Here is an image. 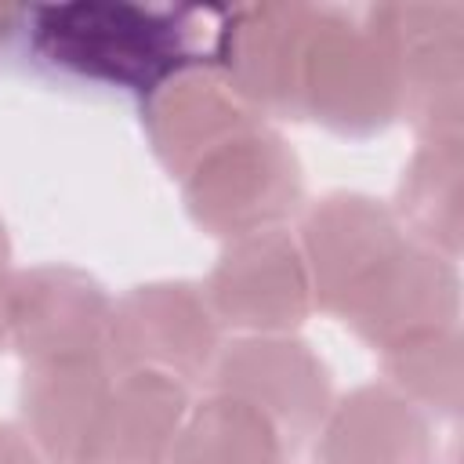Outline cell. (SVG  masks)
Returning <instances> with one entry per match:
<instances>
[{"label":"cell","mask_w":464,"mask_h":464,"mask_svg":"<svg viewBox=\"0 0 464 464\" xmlns=\"http://www.w3.org/2000/svg\"><path fill=\"white\" fill-rule=\"evenodd\" d=\"M228 7L40 4L22 7L14 40L54 80L149 98L163 80L214 65Z\"/></svg>","instance_id":"cell-1"},{"label":"cell","mask_w":464,"mask_h":464,"mask_svg":"<svg viewBox=\"0 0 464 464\" xmlns=\"http://www.w3.org/2000/svg\"><path fill=\"white\" fill-rule=\"evenodd\" d=\"M399 65V116L420 141H460L464 130V4L399 0L362 14Z\"/></svg>","instance_id":"cell-2"},{"label":"cell","mask_w":464,"mask_h":464,"mask_svg":"<svg viewBox=\"0 0 464 464\" xmlns=\"http://www.w3.org/2000/svg\"><path fill=\"white\" fill-rule=\"evenodd\" d=\"M366 138L399 120V65L366 22L341 7H319L301 69L297 120Z\"/></svg>","instance_id":"cell-3"},{"label":"cell","mask_w":464,"mask_h":464,"mask_svg":"<svg viewBox=\"0 0 464 464\" xmlns=\"http://www.w3.org/2000/svg\"><path fill=\"white\" fill-rule=\"evenodd\" d=\"M188 218L218 239L279 228L301 207V163L265 123L236 134L181 178Z\"/></svg>","instance_id":"cell-4"},{"label":"cell","mask_w":464,"mask_h":464,"mask_svg":"<svg viewBox=\"0 0 464 464\" xmlns=\"http://www.w3.org/2000/svg\"><path fill=\"white\" fill-rule=\"evenodd\" d=\"M221 344V323L188 279L138 283L112 301L105 359L116 373L156 370L196 384L210 377Z\"/></svg>","instance_id":"cell-5"},{"label":"cell","mask_w":464,"mask_h":464,"mask_svg":"<svg viewBox=\"0 0 464 464\" xmlns=\"http://www.w3.org/2000/svg\"><path fill=\"white\" fill-rule=\"evenodd\" d=\"M207 384L254 406L279 431L286 453L315 439L334 402L326 362L294 334H239L225 341Z\"/></svg>","instance_id":"cell-6"},{"label":"cell","mask_w":464,"mask_h":464,"mask_svg":"<svg viewBox=\"0 0 464 464\" xmlns=\"http://www.w3.org/2000/svg\"><path fill=\"white\" fill-rule=\"evenodd\" d=\"M203 294L221 330L236 334H294L315 308L304 257L283 225L228 239Z\"/></svg>","instance_id":"cell-7"},{"label":"cell","mask_w":464,"mask_h":464,"mask_svg":"<svg viewBox=\"0 0 464 464\" xmlns=\"http://www.w3.org/2000/svg\"><path fill=\"white\" fill-rule=\"evenodd\" d=\"M112 297L72 265H36L11 279V348L25 366L105 359Z\"/></svg>","instance_id":"cell-8"},{"label":"cell","mask_w":464,"mask_h":464,"mask_svg":"<svg viewBox=\"0 0 464 464\" xmlns=\"http://www.w3.org/2000/svg\"><path fill=\"white\" fill-rule=\"evenodd\" d=\"M294 239L308 268L315 308L337 315L344 301L402 246L406 232L392 203L366 192H330L304 207Z\"/></svg>","instance_id":"cell-9"},{"label":"cell","mask_w":464,"mask_h":464,"mask_svg":"<svg viewBox=\"0 0 464 464\" xmlns=\"http://www.w3.org/2000/svg\"><path fill=\"white\" fill-rule=\"evenodd\" d=\"M337 315L359 341L373 344L377 352L428 330L457 326V257L406 236L402 246L344 301Z\"/></svg>","instance_id":"cell-10"},{"label":"cell","mask_w":464,"mask_h":464,"mask_svg":"<svg viewBox=\"0 0 464 464\" xmlns=\"http://www.w3.org/2000/svg\"><path fill=\"white\" fill-rule=\"evenodd\" d=\"M315 11H319L315 4L228 7L214 65L261 120L265 116L297 120L301 69H304Z\"/></svg>","instance_id":"cell-11"},{"label":"cell","mask_w":464,"mask_h":464,"mask_svg":"<svg viewBox=\"0 0 464 464\" xmlns=\"http://www.w3.org/2000/svg\"><path fill=\"white\" fill-rule=\"evenodd\" d=\"M257 123L265 120L239 98L218 65L185 69L141 98L145 138L174 178H185L214 149Z\"/></svg>","instance_id":"cell-12"},{"label":"cell","mask_w":464,"mask_h":464,"mask_svg":"<svg viewBox=\"0 0 464 464\" xmlns=\"http://www.w3.org/2000/svg\"><path fill=\"white\" fill-rule=\"evenodd\" d=\"M315 464H435L431 417L373 381L330 402L315 431Z\"/></svg>","instance_id":"cell-13"},{"label":"cell","mask_w":464,"mask_h":464,"mask_svg":"<svg viewBox=\"0 0 464 464\" xmlns=\"http://www.w3.org/2000/svg\"><path fill=\"white\" fill-rule=\"evenodd\" d=\"M116 370L109 359L25 366L18 388L22 431L47 464H87L91 435L109 399Z\"/></svg>","instance_id":"cell-14"},{"label":"cell","mask_w":464,"mask_h":464,"mask_svg":"<svg viewBox=\"0 0 464 464\" xmlns=\"http://www.w3.org/2000/svg\"><path fill=\"white\" fill-rule=\"evenodd\" d=\"M188 406L185 381L156 370H120L94 424L87 464H163Z\"/></svg>","instance_id":"cell-15"},{"label":"cell","mask_w":464,"mask_h":464,"mask_svg":"<svg viewBox=\"0 0 464 464\" xmlns=\"http://www.w3.org/2000/svg\"><path fill=\"white\" fill-rule=\"evenodd\" d=\"M163 464H286V446L254 406L210 392L188 406Z\"/></svg>","instance_id":"cell-16"},{"label":"cell","mask_w":464,"mask_h":464,"mask_svg":"<svg viewBox=\"0 0 464 464\" xmlns=\"http://www.w3.org/2000/svg\"><path fill=\"white\" fill-rule=\"evenodd\" d=\"M460 141H420L402 167L395 192V218L402 232L450 257L460 250Z\"/></svg>","instance_id":"cell-17"},{"label":"cell","mask_w":464,"mask_h":464,"mask_svg":"<svg viewBox=\"0 0 464 464\" xmlns=\"http://www.w3.org/2000/svg\"><path fill=\"white\" fill-rule=\"evenodd\" d=\"M384 384L410 399L428 417L453 420L460 413V330L442 326L406 337L381 352Z\"/></svg>","instance_id":"cell-18"},{"label":"cell","mask_w":464,"mask_h":464,"mask_svg":"<svg viewBox=\"0 0 464 464\" xmlns=\"http://www.w3.org/2000/svg\"><path fill=\"white\" fill-rule=\"evenodd\" d=\"M0 464H47V460L18 424L0 420Z\"/></svg>","instance_id":"cell-19"},{"label":"cell","mask_w":464,"mask_h":464,"mask_svg":"<svg viewBox=\"0 0 464 464\" xmlns=\"http://www.w3.org/2000/svg\"><path fill=\"white\" fill-rule=\"evenodd\" d=\"M11 279H14V272H7V265H0V352L11 348Z\"/></svg>","instance_id":"cell-20"},{"label":"cell","mask_w":464,"mask_h":464,"mask_svg":"<svg viewBox=\"0 0 464 464\" xmlns=\"http://www.w3.org/2000/svg\"><path fill=\"white\" fill-rule=\"evenodd\" d=\"M7 254H11V243H7V228H4V218H0V265L7 261Z\"/></svg>","instance_id":"cell-21"}]
</instances>
